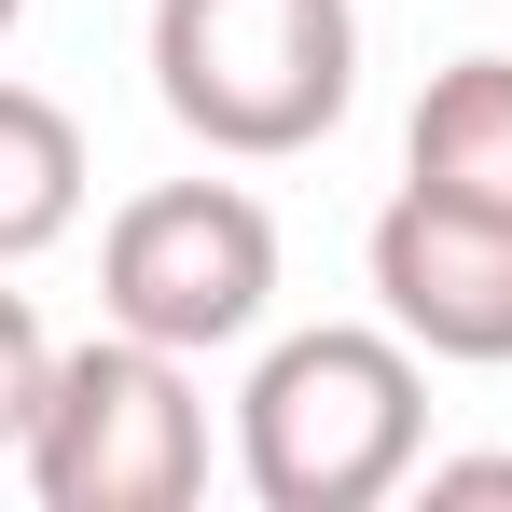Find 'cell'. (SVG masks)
<instances>
[{
  "instance_id": "cell-1",
  "label": "cell",
  "mask_w": 512,
  "mask_h": 512,
  "mask_svg": "<svg viewBox=\"0 0 512 512\" xmlns=\"http://www.w3.org/2000/svg\"><path fill=\"white\" fill-rule=\"evenodd\" d=\"M416 457H429V374L374 319L277 333L236 388V471L263 512H374L416 485Z\"/></svg>"
},
{
  "instance_id": "cell-2",
  "label": "cell",
  "mask_w": 512,
  "mask_h": 512,
  "mask_svg": "<svg viewBox=\"0 0 512 512\" xmlns=\"http://www.w3.org/2000/svg\"><path fill=\"white\" fill-rule=\"evenodd\" d=\"M153 97L180 139L277 167L319 153L360 97V14L346 0H153Z\"/></svg>"
},
{
  "instance_id": "cell-3",
  "label": "cell",
  "mask_w": 512,
  "mask_h": 512,
  "mask_svg": "<svg viewBox=\"0 0 512 512\" xmlns=\"http://www.w3.org/2000/svg\"><path fill=\"white\" fill-rule=\"evenodd\" d=\"M28 499L42 512H180L208 485V402H194V360L153 333L56 346V388H42V429H28Z\"/></svg>"
},
{
  "instance_id": "cell-4",
  "label": "cell",
  "mask_w": 512,
  "mask_h": 512,
  "mask_svg": "<svg viewBox=\"0 0 512 512\" xmlns=\"http://www.w3.org/2000/svg\"><path fill=\"white\" fill-rule=\"evenodd\" d=\"M97 305L125 333L180 346V360L250 346L263 305H277V222H263V194H236V180H153V194H125L111 236H97Z\"/></svg>"
},
{
  "instance_id": "cell-5",
  "label": "cell",
  "mask_w": 512,
  "mask_h": 512,
  "mask_svg": "<svg viewBox=\"0 0 512 512\" xmlns=\"http://www.w3.org/2000/svg\"><path fill=\"white\" fill-rule=\"evenodd\" d=\"M374 305H388V333L416 346V360H471V374H499L512 360V222L499 208H457V194H388L374 208Z\"/></svg>"
},
{
  "instance_id": "cell-6",
  "label": "cell",
  "mask_w": 512,
  "mask_h": 512,
  "mask_svg": "<svg viewBox=\"0 0 512 512\" xmlns=\"http://www.w3.org/2000/svg\"><path fill=\"white\" fill-rule=\"evenodd\" d=\"M402 180L512 222V56H457V70H429L416 125H402Z\"/></svg>"
},
{
  "instance_id": "cell-7",
  "label": "cell",
  "mask_w": 512,
  "mask_h": 512,
  "mask_svg": "<svg viewBox=\"0 0 512 512\" xmlns=\"http://www.w3.org/2000/svg\"><path fill=\"white\" fill-rule=\"evenodd\" d=\"M84 222V125L42 84H0V277Z\"/></svg>"
},
{
  "instance_id": "cell-8",
  "label": "cell",
  "mask_w": 512,
  "mask_h": 512,
  "mask_svg": "<svg viewBox=\"0 0 512 512\" xmlns=\"http://www.w3.org/2000/svg\"><path fill=\"white\" fill-rule=\"evenodd\" d=\"M42 388H56V333L28 319V291H0V457H28Z\"/></svg>"
},
{
  "instance_id": "cell-9",
  "label": "cell",
  "mask_w": 512,
  "mask_h": 512,
  "mask_svg": "<svg viewBox=\"0 0 512 512\" xmlns=\"http://www.w3.org/2000/svg\"><path fill=\"white\" fill-rule=\"evenodd\" d=\"M429 499H512V457H416Z\"/></svg>"
},
{
  "instance_id": "cell-10",
  "label": "cell",
  "mask_w": 512,
  "mask_h": 512,
  "mask_svg": "<svg viewBox=\"0 0 512 512\" xmlns=\"http://www.w3.org/2000/svg\"><path fill=\"white\" fill-rule=\"evenodd\" d=\"M14 14H28V0H0V42H14Z\"/></svg>"
}]
</instances>
